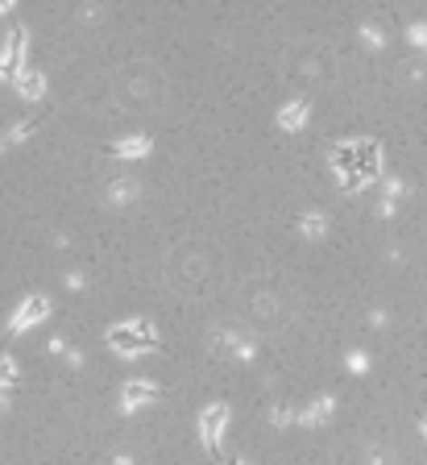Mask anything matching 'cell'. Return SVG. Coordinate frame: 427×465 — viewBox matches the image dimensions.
<instances>
[{"label": "cell", "instance_id": "cell-1", "mask_svg": "<svg viewBox=\"0 0 427 465\" xmlns=\"http://www.w3.org/2000/svg\"><path fill=\"white\" fill-rule=\"evenodd\" d=\"M303 113H307V104H291V108H286V113L278 116V121H282V125H286V129H295V125H299V121H303Z\"/></svg>", "mask_w": 427, "mask_h": 465}, {"label": "cell", "instance_id": "cell-3", "mask_svg": "<svg viewBox=\"0 0 427 465\" xmlns=\"http://www.w3.org/2000/svg\"><path fill=\"white\" fill-rule=\"evenodd\" d=\"M146 137H141V142H121V145H112V150H117V154H141V150H146Z\"/></svg>", "mask_w": 427, "mask_h": 465}, {"label": "cell", "instance_id": "cell-2", "mask_svg": "<svg viewBox=\"0 0 427 465\" xmlns=\"http://www.w3.org/2000/svg\"><path fill=\"white\" fill-rule=\"evenodd\" d=\"M38 312H46V303H38V300H34V308H25L17 320H13V329H21V324H30V320L38 316Z\"/></svg>", "mask_w": 427, "mask_h": 465}]
</instances>
